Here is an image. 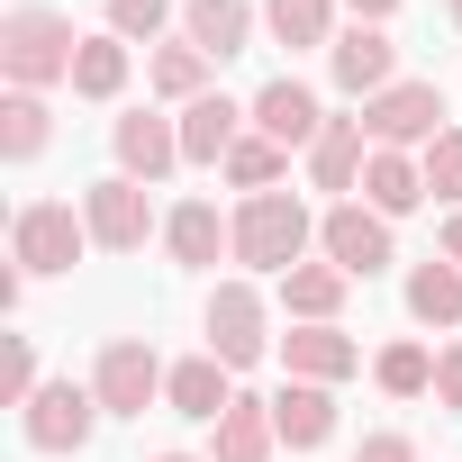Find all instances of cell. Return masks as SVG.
Listing matches in <instances>:
<instances>
[{
    "label": "cell",
    "instance_id": "obj_15",
    "mask_svg": "<svg viewBox=\"0 0 462 462\" xmlns=\"http://www.w3.org/2000/svg\"><path fill=\"white\" fill-rule=\"evenodd\" d=\"M245 127H254V109H245V100H226V91H199V100L181 109V163H226Z\"/></svg>",
    "mask_w": 462,
    "mask_h": 462
},
{
    "label": "cell",
    "instance_id": "obj_7",
    "mask_svg": "<svg viewBox=\"0 0 462 462\" xmlns=\"http://www.w3.org/2000/svg\"><path fill=\"white\" fill-rule=\"evenodd\" d=\"M444 127H453V118H444V91H435V82H390L381 100H363V136L390 145V154H426Z\"/></svg>",
    "mask_w": 462,
    "mask_h": 462
},
{
    "label": "cell",
    "instance_id": "obj_32",
    "mask_svg": "<svg viewBox=\"0 0 462 462\" xmlns=\"http://www.w3.org/2000/svg\"><path fill=\"white\" fill-rule=\"evenodd\" d=\"M46 381H37V336H10V372H0V399L10 408H28Z\"/></svg>",
    "mask_w": 462,
    "mask_h": 462
},
{
    "label": "cell",
    "instance_id": "obj_38",
    "mask_svg": "<svg viewBox=\"0 0 462 462\" xmlns=\"http://www.w3.org/2000/svg\"><path fill=\"white\" fill-rule=\"evenodd\" d=\"M444 10H453V28H462V0H444Z\"/></svg>",
    "mask_w": 462,
    "mask_h": 462
},
{
    "label": "cell",
    "instance_id": "obj_12",
    "mask_svg": "<svg viewBox=\"0 0 462 462\" xmlns=\"http://www.w3.org/2000/svg\"><path fill=\"white\" fill-rule=\"evenodd\" d=\"M109 154H118V172L127 181H163L172 163H181V118H163V109H127L118 127H109Z\"/></svg>",
    "mask_w": 462,
    "mask_h": 462
},
{
    "label": "cell",
    "instance_id": "obj_16",
    "mask_svg": "<svg viewBox=\"0 0 462 462\" xmlns=\"http://www.w3.org/2000/svg\"><path fill=\"white\" fill-rule=\"evenodd\" d=\"M254 28H263V10H254V0H181V37H190L208 64L245 55V46H254Z\"/></svg>",
    "mask_w": 462,
    "mask_h": 462
},
{
    "label": "cell",
    "instance_id": "obj_17",
    "mask_svg": "<svg viewBox=\"0 0 462 462\" xmlns=\"http://www.w3.org/2000/svg\"><path fill=\"white\" fill-rule=\"evenodd\" d=\"M363 163H372L363 118H327V127H318V145H309V181H318L327 199H354V190H363Z\"/></svg>",
    "mask_w": 462,
    "mask_h": 462
},
{
    "label": "cell",
    "instance_id": "obj_19",
    "mask_svg": "<svg viewBox=\"0 0 462 462\" xmlns=\"http://www.w3.org/2000/svg\"><path fill=\"white\" fill-rule=\"evenodd\" d=\"M363 208H381L390 226L408 217V208H426V163L417 154H390V145H372V163H363V190H354Z\"/></svg>",
    "mask_w": 462,
    "mask_h": 462
},
{
    "label": "cell",
    "instance_id": "obj_33",
    "mask_svg": "<svg viewBox=\"0 0 462 462\" xmlns=\"http://www.w3.org/2000/svg\"><path fill=\"white\" fill-rule=\"evenodd\" d=\"M435 408H453V417H462V336L435 354Z\"/></svg>",
    "mask_w": 462,
    "mask_h": 462
},
{
    "label": "cell",
    "instance_id": "obj_21",
    "mask_svg": "<svg viewBox=\"0 0 462 462\" xmlns=\"http://www.w3.org/2000/svg\"><path fill=\"white\" fill-rule=\"evenodd\" d=\"M273 426H282L291 453H318V444L336 435V390H327V381H291V390H273Z\"/></svg>",
    "mask_w": 462,
    "mask_h": 462
},
{
    "label": "cell",
    "instance_id": "obj_13",
    "mask_svg": "<svg viewBox=\"0 0 462 462\" xmlns=\"http://www.w3.org/2000/svg\"><path fill=\"white\" fill-rule=\"evenodd\" d=\"M226 399H236V372H226L208 345H199V354H181V363H172V381H163V408H172V417H190V426H217V417H226Z\"/></svg>",
    "mask_w": 462,
    "mask_h": 462
},
{
    "label": "cell",
    "instance_id": "obj_18",
    "mask_svg": "<svg viewBox=\"0 0 462 462\" xmlns=\"http://www.w3.org/2000/svg\"><path fill=\"white\" fill-rule=\"evenodd\" d=\"M282 363H291V381H327V390H336V381L363 372V345H354L345 327H291V336H282Z\"/></svg>",
    "mask_w": 462,
    "mask_h": 462
},
{
    "label": "cell",
    "instance_id": "obj_25",
    "mask_svg": "<svg viewBox=\"0 0 462 462\" xmlns=\"http://www.w3.org/2000/svg\"><path fill=\"white\" fill-rule=\"evenodd\" d=\"M263 37L273 46H336V0H263Z\"/></svg>",
    "mask_w": 462,
    "mask_h": 462
},
{
    "label": "cell",
    "instance_id": "obj_28",
    "mask_svg": "<svg viewBox=\"0 0 462 462\" xmlns=\"http://www.w3.org/2000/svg\"><path fill=\"white\" fill-rule=\"evenodd\" d=\"M208 73H217V64H208V55H199L190 37H172V46H154V100H172V109H190V100L208 91Z\"/></svg>",
    "mask_w": 462,
    "mask_h": 462
},
{
    "label": "cell",
    "instance_id": "obj_6",
    "mask_svg": "<svg viewBox=\"0 0 462 462\" xmlns=\"http://www.w3.org/2000/svg\"><path fill=\"white\" fill-rule=\"evenodd\" d=\"M318 254H327L336 273L372 282V273L399 263V236H390V217H381V208H363V199H327V217H318Z\"/></svg>",
    "mask_w": 462,
    "mask_h": 462
},
{
    "label": "cell",
    "instance_id": "obj_20",
    "mask_svg": "<svg viewBox=\"0 0 462 462\" xmlns=\"http://www.w3.org/2000/svg\"><path fill=\"white\" fill-rule=\"evenodd\" d=\"M345 300H354V273H336V263H300V273H282V309H291V327H336Z\"/></svg>",
    "mask_w": 462,
    "mask_h": 462
},
{
    "label": "cell",
    "instance_id": "obj_36",
    "mask_svg": "<svg viewBox=\"0 0 462 462\" xmlns=\"http://www.w3.org/2000/svg\"><path fill=\"white\" fill-rule=\"evenodd\" d=\"M444 263H462V208L444 217Z\"/></svg>",
    "mask_w": 462,
    "mask_h": 462
},
{
    "label": "cell",
    "instance_id": "obj_30",
    "mask_svg": "<svg viewBox=\"0 0 462 462\" xmlns=\"http://www.w3.org/2000/svg\"><path fill=\"white\" fill-rule=\"evenodd\" d=\"M417 163H426V199L462 208V127H444V136H435V145H426Z\"/></svg>",
    "mask_w": 462,
    "mask_h": 462
},
{
    "label": "cell",
    "instance_id": "obj_10",
    "mask_svg": "<svg viewBox=\"0 0 462 462\" xmlns=\"http://www.w3.org/2000/svg\"><path fill=\"white\" fill-rule=\"evenodd\" d=\"M245 109H254V136H273L282 154H309V145H318V127H327V109H318V91H309L300 73H273Z\"/></svg>",
    "mask_w": 462,
    "mask_h": 462
},
{
    "label": "cell",
    "instance_id": "obj_24",
    "mask_svg": "<svg viewBox=\"0 0 462 462\" xmlns=\"http://www.w3.org/2000/svg\"><path fill=\"white\" fill-rule=\"evenodd\" d=\"M46 136H55L46 91H10V100H0V163H37V154H46Z\"/></svg>",
    "mask_w": 462,
    "mask_h": 462
},
{
    "label": "cell",
    "instance_id": "obj_34",
    "mask_svg": "<svg viewBox=\"0 0 462 462\" xmlns=\"http://www.w3.org/2000/svg\"><path fill=\"white\" fill-rule=\"evenodd\" d=\"M354 462H417V435H408V426H381V435H363Z\"/></svg>",
    "mask_w": 462,
    "mask_h": 462
},
{
    "label": "cell",
    "instance_id": "obj_29",
    "mask_svg": "<svg viewBox=\"0 0 462 462\" xmlns=\"http://www.w3.org/2000/svg\"><path fill=\"white\" fill-rule=\"evenodd\" d=\"M217 172H226V181H236V190H245V199H254V190H273V181H282V172H291V154H282V145H273V136H254V127H245V136H236V154H226V163H217Z\"/></svg>",
    "mask_w": 462,
    "mask_h": 462
},
{
    "label": "cell",
    "instance_id": "obj_37",
    "mask_svg": "<svg viewBox=\"0 0 462 462\" xmlns=\"http://www.w3.org/2000/svg\"><path fill=\"white\" fill-rule=\"evenodd\" d=\"M154 462H199V453H154Z\"/></svg>",
    "mask_w": 462,
    "mask_h": 462
},
{
    "label": "cell",
    "instance_id": "obj_23",
    "mask_svg": "<svg viewBox=\"0 0 462 462\" xmlns=\"http://www.w3.org/2000/svg\"><path fill=\"white\" fill-rule=\"evenodd\" d=\"M408 318H417V327H462V263L426 254V263L408 273Z\"/></svg>",
    "mask_w": 462,
    "mask_h": 462
},
{
    "label": "cell",
    "instance_id": "obj_8",
    "mask_svg": "<svg viewBox=\"0 0 462 462\" xmlns=\"http://www.w3.org/2000/svg\"><path fill=\"white\" fill-rule=\"evenodd\" d=\"M100 399H91V381H46L28 408H19V435L37 444V453H82L91 435H100Z\"/></svg>",
    "mask_w": 462,
    "mask_h": 462
},
{
    "label": "cell",
    "instance_id": "obj_4",
    "mask_svg": "<svg viewBox=\"0 0 462 462\" xmlns=\"http://www.w3.org/2000/svg\"><path fill=\"white\" fill-rule=\"evenodd\" d=\"M199 327H208V354H217L226 372H254L263 345H273V309H263L254 282H217L208 309H199Z\"/></svg>",
    "mask_w": 462,
    "mask_h": 462
},
{
    "label": "cell",
    "instance_id": "obj_3",
    "mask_svg": "<svg viewBox=\"0 0 462 462\" xmlns=\"http://www.w3.org/2000/svg\"><path fill=\"white\" fill-rule=\"evenodd\" d=\"M82 254H91V217L73 199H28L10 217V263L19 273H73Z\"/></svg>",
    "mask_w": 462,
    "mask_h": 462
},
{
    "label": "cell",
    "instance_id": "obj_9",
    "mask_svg": "<svg viewBox=\"0 0 462 462\" xmlns=\"http://www.w3.org/2000/svg\"><path fill=\"white\" fill-rule=\"evenodd\" d=\"M82 217H91V245H100V254H145V236H163L145 181H127V172L91 181V190H82Z\"/></svg>",
    "mask_w": 462,
    "mask_h": 462
},
{
    "label": "cell",
    "instance_id": "obj_22",
    "mask_svg": "<svg viewBox=\"0 0 462 462\" xmlns=\"http://www.w3.org/2000/svg\"><path fill=\"white\" fill-rule=\"evenodd\" d=\"M282 453V426H273V399H226V417H217V453L208 462H273Z\"/></svg>",
    "mask_w": 462,
    "mask_h": 462
},
{
    "label": "cell",
    "instance_id": "obj_14",
    "mask_svg": "<svg viewBox=\"0 0 462 462\" xmlns=\"http://www.w3.org/2000/svg\"><path fill=\"white\" fill-rule=\"evenodd\" d=\"M163 254H172L181 273H208L217 254H236V217H217V199H181V208L163 217Z\"/></svg>",
    "mask_w": 462,
    "mask_h": 462
},
{
    "label": "cell",
    "instance_id": "obj_5",
    "mask_svg": "<svg viewBox=\"0 0 462 462\" xmlns=\"http://www.w3.org/2000/svg\"><path fill=\"white\" fill-rule=\"evenodd\" d=\"M163 381H172V363H163L145 336H109L100 363H91V399H100L109 417H145V408L163 399Z\"/></svg>",
    "mask_w": 462,
    "mask_h": 462
},
{
    "label": "cell",
    "instance_id": "obj_2",
    "mask_svg": "<svg viewBox=\"0 0 462 462\" xmlns=\"http://www.w3.org/2000/svg\"><path fill=\"white\" fill-rule=\"evenodd\" d=\"M309 245H318V217L291 199V190H254V199H236V263L245 273H300L309 263Z\"/></svg>",
    "mask_w": 462,
    "mask_h": 462
},
{
    "label": "cell",
    "instance_id": "obj_31",
    "mask_svg": "<svg viewBox=\"0 0 462 462\" xmlns=\"http://www.w3.org/2000/svg\"><path fill=\"white\" fill-rule=\"evenodd\" d=\"M100 10H109V37H127V46L172 28V0H100Z\"/></svg>",
    "mask_w": 462,
    "mask_h": 462
},
{
    "label": "cell",
    "instance_id": "obj_26",
    "mask_svg": "<svg viewBox=\"0 0 462 462\" xmlns=\"http://www.w3.org/2000/svg\"><path fill=\"white\" fill-rule=\"evenodd\" d=\"M127 91V37H82V55H73V100H118Z\"/></svg>",
    "mask_w": 462,
    "mask_h": 462
},
{
    "label": "cell",
    "instance_id": "obj_35",
    "mask_svg": "<svg viewBox=\"0 0 462 462\" xmlns=\"http://www.w3.org/2000/svg\"><path fill=\"white\" fill-rule=\"evenodd\" d=\"M345 10H354L363 28H390V10H399V0H345Z\"/></svg>",
    "mask_w": 462,
    "mask_h": 462
},
{
    "label": "cell",
    "instance_id": "obj_11",
    "mask_svg": "<svg viewBox=\"0 0 462 462\" xmlns=\"http://www.w3.org/2000/svg\"><path fill=\"white\" fill-rule=\"evenodd\" d=\"M327 73H336V91H354V100H381L390 82H399V46H390V28H336V46H327Z\"/></svg>",
    "mask_w": 462,
    "mask_h": 462
},
{
    "label": "cell",
    "instance_id": "obj_27",
    "mask_svg": "<svg viewBox=\"0 0 462 462\" xmlns=\"http://www.w3.org/2000/svg\"><path fill=\"white\" fill-rule=\"evenodd\" d=\"M372 381H381V399H435V354L417 336H399L372 354Z\"/></svg>",
    "mask_w": 462,
    "mask_h": 462
},
{
    "label": "cell",
    "instance_id": "obj_1",
    "mask_svg": "<svg viewBox=\"0 0 462 462\" xmlns=\"http://www.w3.org/2000/svg\"><path fill=\"white\" fill-rule=\"evenodd\" d=\"M73 55H82V37H73L64 10H46V0L0 10V73H10V91H55V82H73Z\"/></svg>",
    "mask_w": 462,
    "mask_h": 462
}]
</instances>
